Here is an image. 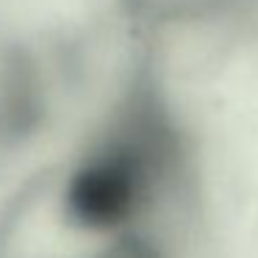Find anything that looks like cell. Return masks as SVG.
<instances>
[{
    "label": "cell",
    "instance_id": "6da1fadb",
    "mask_svg": "<svg viewBox=\"0 0 258 258\" xmlns=\"http://www.w3.org/2000/svg\"><path fill=\"white\" fill-rule=\"evenodd\" d=\"M70 258H169L164 250L161 236L156 233H139V236H125L117 241H103V244L86 247Z\"/></svg>",
    "mask_w": 258,
    "mask_h": 258
}]
</instances>
